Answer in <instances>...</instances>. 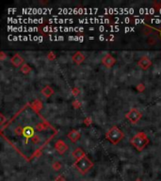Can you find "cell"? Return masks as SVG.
Segmentation results:
<instances>
[{
	"mask_svg": "<svg viewBox=\"0 0 161 181\" xmlns=\"http://www.w3.org/2000/svg\"><path fill=\"white\" fill-rule=\"evenodd\" d=\"M92 162L89 160V158L85 156L84 157L80 158V160H77L74 163V167L77 168L81 174H86L89 170H91L92 167Z\"/></svg>",
	"mask_w": 161,
	"mask_h": 181,
	"instance_id": "cell-1",
	"label": "cell"
},
{
	"mask_svg": "<svg viewBox=\"0 0 161 181\" xmlns=\"http://www.w3.org/2000/svg\"><path fill=\"white\" fill-rule=\"evenodd\" d=\"M131 143L138 151H141L148 143V139L146 138V135L144 133H138L132 139Z\"/></svg>",
	"mask_w": 161,
	"mask_h": 181,
	"instance_id": "cell-2",
	"label": "cell"
},
{
	"mask_svg": "<svg viewBox=\"0 0 161 181\" xmlns=\"http://www.w3.org/2000/svg\"><path fill=\"white\" fill-rule=\"evenodd\" d=\"M106 137L111 143L116 144V143H118L121 140H123V133L117 128V126H113V128H111L110 130L107 132Z\"/></svg>",
	"mask_w": 161,
	"mask_h": 181,
	"instance_id": "cell-3",
	"label": "cell"
},
{
	"mask_svg": "<svg viewBox=\"0 0 161 181\" xmlns=\"http://www.w3.org/2000/svg\"><path fill=\"white\" fill-rule=\"evenodd\" d=\"M43 29H44V31H52V32H57V31H64V32H66V31H82V30H84L81 28H62V26H60V28H57V26H56V28L45 26Z\"/></svg>",
	"mask_w": 161,
	"mask_h": 181,
	"instance_id": "cell-4",
	"label": "cell"
},
{
	"mask_svg": "<svg viewBox=\"0 0 161 181\" xmlns=\"http://www.w3.org/2000/svg\"><path fill=\"white\" fill-rule=\"evenodd\" d=\"M126 117L128 118V120L131 122V123H137V122L140 119L141 114L138 110H136V108H133V110H131L127 113Z\"/></svg>",
	"mask_w": 161,
	"mask_h": 181,
	"instance_id": "cell-5",
	"label": "cell"
},
{
	"mask_svg": "<svg viewBox=\"0 0 161 181\" xmlns=\"http://www.w3.org/2000/svg\"><path fill=\"white\" fill-rule=\"evenodd\" d=\"M9 21L12 24H23V23H42L43 20V19H21V18H16V19H12V18H9Z\"/></svg>",
	"mask_w": 161,
	"mask_h": 181,
	"instance_id": "cell-6",
	"label": "cell"
},
{
	"mask_svg": "<svg viewBox=\"0 0 161 181\" xmlns=\"http://www.w3.org/2000/svg\"><path fill=\"white\" fill-rule=\"evenodd\" d=\"M60 11L62 12H68V13H77V14H79V13H93L95 12L96 10H89V9H71V10H61Z\"/></svg>",
	"mask_w": 161,
	"mask_h": 181,
	"instance_id": "cell-7",
	"label": "cell"
},
{
	"mask_svg": "<svg viewBox=\"0 0 161 181\" xmlns=\"http://www.w3.org/2000/svg\"><path fill=\"white\" fill-rule=\"evenodd\" d=\"M56 150L59 152L60 154H64L67 150H68V146L66 145V143L63 141H57L55 144Z\"/></svg>",
	"mask_w": 161,
	"mask_h": 181,
	"instance_id": "cell-8",
	"label": "cell"
},
{
	"mask_svg": "<svg viewBox=\"0 0 161 181\" xmlns=\"http://www.w3.org/2000/svg\"><path fill=\"white\" fill-rule=\"evenodd\" d=\"M152 64V61L149 58L147 57H143L140 58V61H138V66H140V68H142V69H148V68L151 66Z\"/></svg>",
	"mask_w": 161,
	"mask_h": 181,
	"instance_id": "cell-9",
	"label": "cell"
},
{
	"mask_svg": "<svg viewBox=\"0 0 161 181\" xmlns=\"http://www.w3.org/2000/svg\"><path fill=\"white\" fill-rule=\"evenodd\" d=\"M80 23H100V24H104V23H109V20L106 19H97V18H91V19H80Z\"/></svg>",
	"mask_w": 161,
	"mask_h": 181,
	"instance_id": "cell-10",
	"label": "cell"
},
{
	"mask_svg": "<svg viewBox=\"0 0 161 181\" xmlns=\"http://www.w3.org/2000/svg\"><path fill=\"white\" fill-rule=\"evenodd\" d=\"M73 157L74 160H80V158H82L85 157V152L82 150L81 148H77V149H74V152H73Z\"/></svg>",
	"mask_w": 161,
	"mask_h": 181,
	"instance_id": "cell-11",
	"label": "cell"
},
{
	"mask_svg": "<svg viewBox=\"0 0 161 181\" xmlns=\"http://www.w3.org/2000/svg\"><path fill=\"white\" fill-rule=\"evenodd\" d=\"M103 62L104 64L107 67H111L115 63V58L111 57L110 55H106L104 58H103Z\"/></svg>",
	"mask_w": 161,
	"mask_h": 181,
	"instance_id": "cell-12",
	"label": "cell"
},
{
	"mask_svg": "<svg viewBox=\"0 0 161 181\" xmlns=\"http://www.w3.org/2000/svg\"><path fill=\"white\" fill-rule=\"evenodd\" d=\"M9 29H11V31H37L38 29L36 28H17V26H8Z\"/></svg>",
	"mask_w": 161,
	"mask_h": 181,
	"instance_id": "cell-13",
	"label": "cell"
},
{
	"mask_svg": "<svg viewBox=\"0 0 161 181\" xmlns=\"http://www.w3.org/2000/svg\"><path fill=\"white\" fill-rule=\"evenodd\" d=\"M84 58H85V57H84L80 52L75 53L74 55L73 56V61H74L75 63H77V64H79V63H81V62L84 61Z\"/></svg>",
	"mask_w": 161,
	"mask_h": 181,
	"instance_id": "cell-14",
	"label": "cell"
},
{
	"mask_svg": "<svg viewBox=\"0 0 161 181\" xmlns=\"http://www.w3.org/2000/svg\"><path fill=\"white\" fill-rule=\"evenodd\" d=\"M68 137L73 142H75V141H77V140L80 138V133L78 132V131H77V130H73V131H71V132L68 134Z\"/></svg>",
	"mask_w": 161,
	"mask_h": 181,
	"instance_id": "cell-15",
	"label": "cell"
},
{
	"mask_svg": "<svg viewBox=\"0 0 161 181\" xmlns=\"http://www.w3.org/2000/svg\"><path fill=\"white\" fill-rule=\"evenodd\" d=\"M23 134L25 137L26 138H30V137H32L33 134H34V130L32 128H30V126H26V128H24L23 130Z\"/></svg>",
	"mask_w": 161,
	"mask_h": 181,
	"instance_id": "cell-16",
	"label": "cell"
},
{
	"mask_svg": "<svg viewBox=\"0 0 161 181\" xmlns=\"http://www.w3.org/2000/svg\"><path fill=\"white\" fill-rule=\"evenodd\" d=\"M49 22L53 24V23H57V24H63V23H73V20L71 19H51Z\"/></svg>",
	"mask_w": 161,
	"mask_h": 181,
	"instance_id": "cell-17",
	"label": "cell"
},
{
	"mask_svg": "<svg viewBox=\"0 0 161 181\" xmlns=\"http://www.w3.org/2000/svg\"><path fill=\"white\" fill-rule=\"evenodd\" d=\"M11 61H12L13 64H15L16 66H18V65H20L22 62H23V58H22L19 55H15L14 57L12 58Z\"/></svg>",
	"mask_w": 161,
	"mask_h": 181,
	"instance_id": "cell-18",
	"label": "cell"
},
{
	"mask_svg": "<svg viewBox=\"0 0 161 181\" xmlns=\"http://www.w3.org/2000/svg\"><path fill=\"white\" fill-rule=\"evenodd\" d=\"M43 94H44L45 96H50L51 94L53 93V90H52V89H51L50 87H46V88L43 89Z\"/></svg>",
	"mask_w": 161,
	"mask_h": 181,
	"instance_id": "cell-19",
	"label": "cell"
},
{
	"mask_svg": "<svg viewBox=\"0 0 161 181\" xmlns=\"http://www.w3.org/2000/svg\"><path fill=\"white\" fill-rule=\"evenodd\" d=\"M60 167H61V164H60L59 162H56V163L53 164V168L55 169V170H59Z\"/></svg>",
	"mask_w": 161,
	"mask_h": 181,
	"instance_id": "cell-20",
	"label": "cell"
},
{
	"mask_svg": "<svg viewBox=\"0 0 161 181\" xmlns=\"http://www.w3.org/2000/svg\"><path fill=\"white\" fill-rule=\"evenodd\" d=\"M39 141H40V139H39L38 137H34V138H33V143H38Z\"/></svg>",
	"mask_w": 161,
	"mask_h": 181,
	"instance_id": "cell-21",
	"label": "cell"
},
{
	"mask_svg": "<svg viewBox=\"0 0 161 181\" xmlns=\"http://www.w3.org/2000/svg\"><path fill=\"white\" fill-rule=\"evenodd\" d=\"M56 181H65V179L63 176H59V177L56 179Z\"/></svg>",
	"mask_w": 161,
	"mask_h": 181,
	"instance_id": "cell-22",
	"label": "cell"
}]
</instances>
